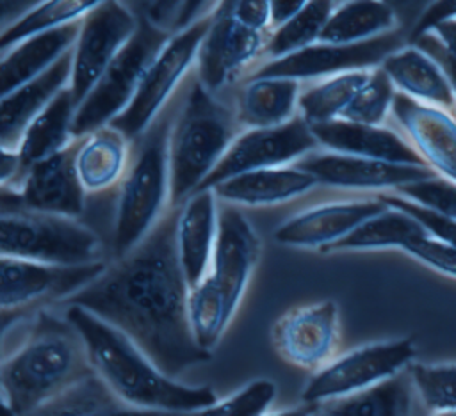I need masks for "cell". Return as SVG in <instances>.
<instances>
[{"mask_svg":"<svg viewBox=\"0 0 456 416\" xmlns=\"http://www.w3.org/2000/svg\"><path fill=\"white\" fill-rule=\"evenodd\" d=\"M169 37L167 32L137 18V28L130 41L77 107L73 121L77 139L109 124L128 107L144 71Z\"/></svg>","mask_w":456,"mask_h":416,"instance_id":"obj_9","label":"cell"},{"mask_svg":"<svg viewBox=\"0 0 456 416\" xmlns=\"http://www.w3.org/2000/svg\"><path fill=\"white\" fill-rule=\"evenodd\" d=\"M411 393L413 389L404 372L370 389L321 404L315 416H408Z\"/></svg>","mask_w":456,"mask_h":416,"instance_id":"obj_32","label":"cell"},{"mask_svg":"<svg viewBox=\"0 0 456 416\" xmlns=\"http://www.w3.org/2000/svg\"><path fill=\"white\" fill-rule=\"evenodd\" d=\"M176 103L178 92L146 132L134 140L128 169L116 190L112 260L123 258L137 247L169 210L167 139Z\"/></svg>","mask_w":456,"mask_h":416,"instance_id":"obj_6","label":"cell"},{"mask_svg":"<svg viewBox=\"0 0 456 416\" xmlns=\"http://www.w3.org/2000/svg\"><path fill=\"white\" fill-rule=\"evenodd\" d=\"M0 258L48 265L105 261L103 242L89 226L36 212L11 188L0 190Z\"/></svg>","mask_w":456,"mask_h":416,"instance_id":"obj_7","label":"cell"},{"mask_svg":"<svg viewBox=\"0 0 456 416\" xmlns=\"http://www.w3.org/2000/svg\"><path fill=\"white\" fill-rule=\"evenodd\" d=\"M75 112L77 103L68 85L53 96L23 133L18 146L23 172L34 164L64 151L77 140L73 135Z\"/></svg>","mask_w":456,"mask_h":416,"instance_id":"obj_29","label":"cell"},{"mask_svg":"<svg viewBox=\"0 0 456 416\" xmlns=\"http://www.w3.org/2000/svg\"><path fill=\"white\" fill-rule=\"evenodd\" d=\"M269 34L242 25L232 14L230 2H217L196 55V78L217 94L264 57Z\"/></svg>","mask_w":456,"mask_h":416,"instance_id":"obj_13","label":"cell"},{"mask_svg":"<svg viewBox=\"0 0 456 416\" xmlns=\"http://www.w3.org/2000/svg\"><path fill=\"white\" fill-rule=\"evenodd\" d=\"M77 140L64 151L34 164L11 188L28 208L75 220L84 213L87 194L75 167Z\"/></svg>","mask_w":456,"mask_h":416,"instance_id":"obj_17","label":"cell"},{"mask_svg":"<svg viewBox=\"0 0 456 416\" xmlns=\"http://www.w3.org/2000/svg\"><path fill=\"white\" fill-rule=\"evenodd\" d=\"M392 112L426 165L456 183V116L401 92L394 98Z\"/></svg>","mask_w":456,"mask_h":416,"instance_id":"obj_20","label":"cell"},{"mask_svg":"<svg viewBox=\"0 0 456 416\" xmlns=\"http://www.w3.org/2000/svg\"><path fill=\"white\" fill-rule=\"evenodd\" d=\"M210 18L212 14L169 37L144 71L128 107L109 123L128 140L134 142L146 132L191 75Z\"/></svg>","mask_w":456,"mask_h":416,"instance_id":"obj_10","label":"cell"},{"mask_svg":"<svg viewBox=\"0 0 456 416\" xmlns=\"http://www.w3.org/2000/svg\"><path fill=\"white\" fill-rule=\"evenodd\" d=\"M404 252L428 265L429 268L456 277V249L429 236L426 231L413 236L404 247Z\"/></svg>","mask_w":456,"mask_h":416,"instance_id":"obj_42","label":"cell"},{"mask_svg":"<svg viewBox=\"0 0 456 416\" xmlns=\"http://www.w3.org/2000/svg\"><path fill=\"white\" fill-rule=\"evenodd\" d=\"M7 334H16V340L0 348L2 395L16 416L94 373L78 331L62 311L43 309Z\"/></svg>","mask_w":456,"mask_h":416,"instance_id":"obj_2","label":"cell"},{"mask_svg":"<svg viewBox=\"0 0 456 416\" xmlns=\"http://www.w3.org/2000/svg\"><path fill=\"white\" fill-rule=\"evenodd\" d=\"M134 142L105 124L77 140L75 167L86 194L116 192L132 156Z\"/></svg>","mask_w":456,"mask_h":416,"instance_id":"obj_23","label":"cell"},{"mask_svg":"<svg viewBox=\"0 0 456 416\" xmlns=\"http://www.w3.org/2000/svg\"><path fill=\"white\" fill-rule=\"evenodd\" d=\"M265 416H315V405H301V407H290V409H281L274 412H267Z\"/></svg>","mask_w":456,"mask_h":416,"instance_id":"obj_50","label":"cell"},{"mask_svg":"<svg viewBox=\"0 0 456 416\" xmlns=\"http://www.w3.org/2000/svg\"><path fill=\"white\" fill-rule=\"evenodd\" d=\"M78 331L94 375L126 405L194 414L217 400L210 386H189L162 373L123 332L78 306H62Z\"/></svg>","mask_w":456,"mask_h":416,"instance_id":"obj_3","label":"cell"},{"mask_svg":"<svg viewBox=\"0 0 456 416\" xmlns=\"http://www.w3.org/2000/svg\"><path fill=\"white\" fill-rule=\"evenodd\" d=\"M271 341L289 364L319 372L337 356L340 313L335 300H319L285 311L273 325Z\"/></svg>","mask_w":456,"mask_h":416,"instance_id":"obj_16","label":"cell"},{"mask_svg":"<svg viewBox=\"0 0 456 416\" xmlns=\"http://www.w3.org/2000/svg\"><path fill=\"white\" fill-rule=\"evenodd\" d=\"M107 261L89 265H48L0 258V341L16 325L43 309L62 306L94 281Z\"/></svg>","mask_w":456,"mask_h":416,"instance_id":"obj_8","label":"cell"},{"mask_svg":"<svg viewBox=\"0 0 456 416\" xmlns=\"http://www.w3.org/2000/svg\"><path fill=\"white\" fill-rule=\"evenodd\" d=\"M395 94V87L392 85L385 71L381 68H376L374 71H370L369 80L356 92L340 119L358 124L381 126L387 114L392 110Z\"/></svg>","mask_w":456,"mask_h":416,"instance_id":"obj_38","label":"cell"},{"mask_svg":"<svg viewBox=\"0 0 456 416\" xmlns=\"http://www.w3.org/2000/svg\"><path fill=\"white\" fill-rule=\"evenodd\" d=\"M383 204H387L388 208L404 212L406 215H410L411 219H415L429 236L451 245L456 249V220L451 217H445L438 212H433L426 206H420L410 199L399 197V196H392V194H378L376 196Z\"/></svg>","mask_w":456,"mask_h":416,"instance_id":"obj_41","label":"cell"},{"mask_svg":"<svg viewBox=\"0 0 456 416\" xmlns=\"http://www.w3.org/2000/svg\"><path fill=\"white\" fill-rule=\"evenodd\" d=\"M262 244L248 217L219 204L217 236L207 276L189 290V322L196 343L212 352L224 336L246 295Z\"/></svg>","mask_w":456,"mask_h":416,"instance_id":"obj_4","label":"cell"},{"mask_svg":"<svg viewBox=\"0 0 456 416\" xmlns=\"http://www.w3.org/2000/svg\"><path fill=\"white\" fill-rule=\"evenodd\" d=\"M404 199L438 212L456 220V183L444 178H429L395 188Z\"/></svg>","mask_w":456,"mask_h":416,"instance_id":"obj_40","label":"cell"},{"mask_svg":"<svg viewBox=\"0 0 456 416\" xmlns=\"http://www.w3.org/2000/svg\"><path fill=\"white\" fill-rule=\"evenodd\" d=\"M415 354L417 347L411 338L383 340L353 348L315 372L301 400L306 405H321L370 389L404 373L415 361Z\"/></svg>","mask_w":456,"mask_h":416,"instance_id":"obj_11","label":"cell"},{"mask_svg":"<svg viewBox=\"0 0 456 416\" xmlns=\"http://www.w3.org/2000/svg\"><path fill=\"white\" fill-rule=\"evenodd\" d=\"M431 416H456V411L454 412H438V414H431Z\"/></svg>","mask_w":456,"mask_h":416,"instance_id":"obj_52","label":"cell"},{"mask_svg":"<svg viewBox=\"0 0 456 416\" xmlns=\"http://www.w3.org/2000/svg\"><path fill=\"white\" fill-rule=\"evenodd\" d=\"M299 94L296 80L248 78L233 108L237 123L242 130L281 126L297 116Z\"/></svg>","mask_w":456,"mask_h":416,"instance_id":"obj_28","label":"cell"},{"mask_svg":"<svg viewBox=\"0 0 456 416\" xmlns=\"http://www.w3.org/2000/svg\"><path fill=\"white\" fill-rule=\"evenodd\" d=\"M315 185L319 183L312 174L296 165H287L244 172L221 181L210 190L223 204L271 206L299 197Z\"/></svg>","mask_w":456,"mask_h":416,"instance_id":"obj_24","label":"cell"},{"mask_svg":"<svg viewBox=\"0 0 456 416\" xmlns=\"http://www.w3.org/2000/svg\"><path fill=\"white\" fill-rule=\"evenodd\" d=\"M96 4L98 2L82 0L37 2L36 7H32L23 18H20L5 32L0 34V55L30 37L80 21Z\"/></svg>","mask_w":456,"mask_h":416,"instance_id":"obj_35","label":"cell"},{"mask_svg":"<svg viewBox=\"0 0 456 416\" xmlns=\"http://www.w3.org/2000/svg\"><path fill=\"white\" fill-rule=\"evenodd\" d=\"M308 126L317 144L326 148L330 153L362 156L388 164L428 167L415 148L388 128L358 124L346 119Z\"/></svg>","mask_w":456,"mask_h":416,"instance_id":"obj_22","label":"cell"},{"mask_svg":"<svg viewBox=\"0 0 456 416\" xmlns=\"http://www.w3.org/2000/svg\"><path fill=\"white\" fill-rule=\"evenodd\" d=\"M294 165L312 174L321 185L356 190L399 188L408 183L436 178V172L428 167L388 164L338 153H310Z\"/></svg>","mask_w":456,"mask_h":416,"instance_id":"obj_18","label":"cell"},{"mask_svg":"<svg viewBox=\"0 0 456 416\" xmlns=\"http://www.w3.org/2000/svg\"><path fill=\"white\" fill-rule=\"evenodd\" d=\"M306 2L299 0V2H283V0H274L269 2V27L271 30L285 25L287 21H290L303 7Z\"/></svg>","mask_w":456,"mask_h":416,"instance_id":"obj_48","label":"cell"},{"mask_svg":"<svg viewBox=\"0 0 456 416\" xmlns=\"http://www.w3.org/2000/svg\"><path fill=\"white\" fill-rule=\"evenodd\" d=\"M456 18V2H433L429 7L420 14L419 21L413 27V32L410 36L411 43L419 39L420 36L431 34L435 27H438L444 21L454 20Z\"/></svg>","mask_w":456,"mask_h":416,"instance_id":"obj_43","label":"cell"},{"mask_svg":"<svg viewBox=\"0 0 456 416\" xmlns=\"http://www.w3.org/2000/svg\"><path fill=\"white\" fill-rule=\"evenodd\" d=\"M274 398L276 384L271 379H253L192 416H265Z\"/></svg>","mask_w":456,"mask_h":416,"instance_id":"obj_39","label":"cell"},{"mask_svg":"<svg viewBox=\"0 0 456 416\" xmlns=\"http://www.w3.org/2000/svg\"><path fill=\"white\" fill-rule=\"evenodd\" d=\"M217 215L219 201L210 188L194 192L176 208V252L189 290L208 272L217 236Z\"/></svg>","mask_w":456,"mask_h":416,"instance_id":"obj_21","label":"cell"},{"mask_svg":"<svg viewBox=\"0 0 456 416\" xmlns=\"http://www.w3.org/2000/svg\"><path fill=\"white\" fill-rule=\"evenodd\" d=\"M80 21L14 44L0 55V100L45 75L77 41Z\"/></svg>","mask_w":456,"mask_h":416,"instance_id":"obj_25","label":"cell"},{"mask_svg":"<svg viewBox=\"0 0 456 416\" xmlns=\"http://www.w3.org/2000/svg\"><path fill=\"white\" fill-rule=\"evenodd\" d=\"M426 229L404 212L385 208L381 213L370 217L351 231L342 240L335 242L324 252L340 251H370V249H403L413 236L424 233Z\"/></svg>","mask_w":456,"mask_h":416,"instance_id":"obj_33","label":"cell"},{"mask_svg":"<svg viewBox=\"0 0 456 416\" xmlns=\"http://www.w3.org/2000/svg\"><path fill=\"white\" fill-rule=\"evenodd\" d=\"M0 416H16L2 393H0Z\"/></svg>","mask_w":456,"mask_h":416,"instance_id":"obj_51","label":"cell"},{"mask_svg":"<svg viewBox=\"0 0 456 416\" xmlns=\"http://www.w3.org/2000/svg\"><path fill=\"white\" fill-rule=\"evenodd\" d=\"M413 46H417L419 50H422L424 53H428L429 57H433L440 64V68L444 69V73L447 75V78L451 82V87H452V92H454V98H456V59H452L444 50V46L440 44V41L433 34L420 36L419 39L413 41Z\"/></svg>","mask_w":456,"mask_h":416,"instance_id":"obj_45","label":"cell"},{"mask_svg":"<svg viewBox=\"0 0 456 416\" xmlns=\"http://www.w3.org/2000/svg\"><path fill=\"white\" fill-rule=\"evenodd\" d=\"M36 0H2L0 2V34L5 32L12 23L23 18L32 7H36Z\"/></svg>","mask_w":456,"mask_h":416,"instance_id":"obj_47","label":"cell"},{"mask_svg":"<svg viewBox=\"0 0 456 416\" xmlns=\"http://www.w3.org/2000/svg\"><path fill=\"white\" fill-rule=\"evenodd\" d=\"M137 16L126 2H98L82 20L71 50L69 91L77 107L130 41Z\"/></svg>","mask_w":456,"mask_h":416,"instance_id":"obj_12","label":"cell"},{"mask_svg":"<svg viewBox=\"0 0 456 416\" xmlns=\"http://www.w3.org/2000/svg\"><path fill=\"white\" fill-rule=\"evenodd\" d=\"M71 50L37 80L0 100V146L18 149L23 133L37 114L69 85Z\"/></svg>","mask_w":456,"mask_h":416,"instance_id":"obj_26","label":"cell"},{"mask_svg":"<svg viewBox=\"0 0 456 416\" xmlns=\"http://www.w3.org/2000/svg\"><path fill=\"white\" fill-rule=\"evenodd\" d=\"M370 71L342 73L306 89L299 94L297 110L308 124L340 119L356 92L369 80Z\"/></svg>","mask_w":456,"mask_h":416,"instance_id":"obj_34","label":"cell"},{"mask_svg":"<svg viewBox=\"0 0 456 416\" xmlns=\"http://www.w3.org/2000/svg\"><path fill=\"white\" fill-rule=\"evenodd\" d=\"M401 37L397 32H388L362 43H315L305 50L287 57L260 64L248 78H289L306 80L317 76H337L351 71H369L379 68L387 57L399 50Z\"/></svg>","mask_w":456,"mask_h":416,"instance_id":"obj_15","label":"cell"},{"mask_svg":"<svg viewBox=\"0 0 456 416\" xmlns=\"http://www.w3.org/2000/svg\"><path fill=\"white\" fill-rule=\"evenodd\" d=\"M21 174L23 171H21V160H20L18 149H9L5 146H0V190L14 188Z\"/></svg>","mask_w":456,"mask_h":416,"instance_id":"obj_46","label":"cell"},{"mask_svg":"<svg viewBox=\"0 0 456 416\" xmlns=\"http://www.w3.org/2000/svg\"><path fill=\"white\" fill-rule=\"evenodd\" d=\"M25 416H192L142 411L121 402L94 373Z\"/></svg>","mask_w":456,"mask_h":416,"instance_id":"obj_30","label":"cell"},{"mask_svg":"<svg viewBox=\"0 0 456 416\" xmlns=\"http://www.w3.org/2000/svg\"><path fill=\"white\" fill-rule=\"evenodd\" d=\"M317 146L308 123L299 114L281 126L242 130L200 190L244 172L287 167L310 155Z\"/></svg>","mask_w":456,"mask_h":416,"instance_id":"obj_14","label":"cell"},{"mask_svg":"<svg viewBox=\"0 0 456 416\" xmlns=\"http://www.w3.org/2000/svg\"><path fill=\"white\" fill-rule=\"evenodd\" d=\"M387 208L378 197L367 201L330 203L305 210L281 222L273 238L276 244L294 249L326 251L335 242L347 236L360 224Z\"/></svg>","mask_w":456,"mask_h":416,"instance_id":"obj_19","label":"cell"},{"mask_svg":"<svg viewBox=\"0 0 456 416\" xmlns=\"http://www.w3.org/2000/svg\"><path fill=\"white\" fill-rule=\"evenodd\" d=\"M176 208H169L128 254L107 261L103 272L62 306H78L123 332L167 377L207 363L189 322V284L176 240Z\"/></svg>","mask_w":456,"mask_h":416,"instance_id":"obj_1","label":"cell"},{"mask_svg":"<svg viewBox=\"0 0 456 416\" xmlns=\"http://www.w3.org/2000/svg\"><path fill=\"white\" fill-rule=\"evenodd\" d=\"M395 12L385 2L356 0L337 5L321 34V43H362L392 32Z\"/></svg>","mask_w":456,"mask_h":416,"instance_id":"obj_31","label":"cell"},{"mask_svg":"<svg viewBox=\"0 0 456 416\" xmlns=\"http://www.w3.org/2000/svg\"><path fill=\"white\" fill-rule=\"evenodd\" d=\"M431 34L440 41V44L444 46V50H445L452 59H456V18L440 23L438 27L433 28Z\"/></svg>","mask_w":456,"mask_h":416,"instance_id":"obj_49","label":"cell"},{"mask_svg":"<svg viewBox=\"0 0 456 416\" xmlns=\"http://www.w3.org/2000/svg\"><path fill=\"white\" fill-rule=\"evenodd\" d=\"M230 9L242 25L258 32H271L269 2H230Z\"/></svg>","mask_w":456,"mask_h":416,"instance_id":"obj_44","label":"cell"},{"mask_svg":"<svg viewBox=\"0 0 456 416\" xmlns=\"http://www.w3.org/2000/svg\"><path fill=\"white\" fill-rule=\"evenodd\" d=\"M240 132L235 110L191 73L178 92L167 139L169 208L201 188Z\"/></svg>","mask_w":456,"mask_h":416,"instance_id":"obj_5","label":"cell"},{"mask_svg":"<svg viewBox=\"0 0 456 416\" xmlns=\"http://www.w3.org/2000/svg\"><path fill=\"white\" fill-rule=\"evenodd\" d=\"M0 393H2V372H0Z\"/></svg>","mask_w":456,"mask_h":416,"instance_id":"obj_53","label":"cell"},{"mask_svg":"<svg viewBox=\"0 0 456 416\" xmlns=\"http://www.w3.org/2000/svg\"><path fill=\"white\" fill-rule=\"evenodd\" d=\"M397 92L442 110H454L456 98L440 64L419 50L406 46L394 52L379 66Z\"/></svg>","mask_w":456,"mask_h":416,"instance_id":"obj_27","label":"cell"},{"mask_svg":"<svg viewBox=\"0 0 456 416\" xmlns=\"http://www.w3.org/2000/svg\"><path fill=\"white\" fill-rule=\"evenodd\" d=\"M335 7L337 4L333 2H306L290 21L271 30L264 57H267V60H276L319 43Z\"/></svg>","mask_w":456,"mask_h":416,"instance_id":"obj_36","label":"cell"},{"mask_svg":"<svg viewBox=\"0 0 456 416\" xmlns=\"http://www.w3.org/2000/svg\"><path fill=\"white\" fill-rule=\"evenodd\" d=\"M406 375L413 393L431 414L456 411V363L413 361Z\"/></svg>","mask_w":456,"mask_h":416,"instance_id":"obj_37","label":"cell"}]
</instances>
